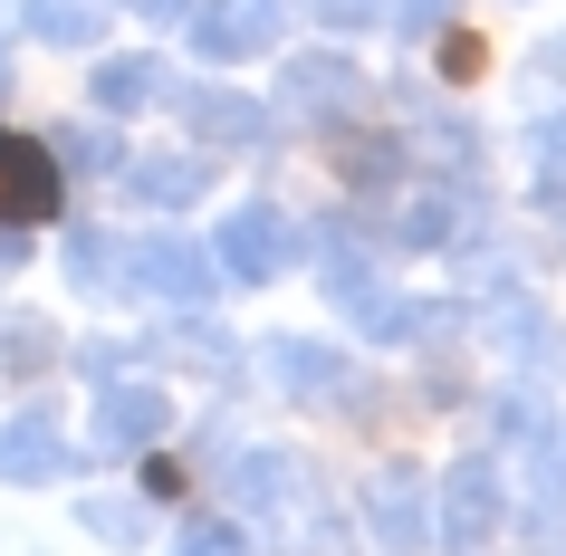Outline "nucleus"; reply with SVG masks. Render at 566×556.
I'll list each match as a JSON object with an SVG mask.
<instances>
[{
  "mask_svg": "<svg viewBox=\"0 0 566 556\" xmlns=\"http://www.w3.org/2000/svg\"><path fill=\"white\" fill-rule=\"evenodd\" d=\"M116 260H125V289H135V297H174V307H202V297L221 289L211 250H202V240H182V231L116 240Z\"/></svg>",
  "mask_w": 566,
  "mask_h": 556,
  "instance_id": "nucleus-1",
  "label": "nucleus"
},
{
  "mask_svg": "<svg viewBox=\"0 0 566 556\" xmlns=\"http://www.w3.org/2000/svg\"><path fill=\"white\" fill-rule=\"evenodd\" d=\"M327 297L365 326V336H375V346H403V336H422V326H432V307H422V297H403L385 269H365V250H336V260H327Z\"/></svg>",
  "mask_w": 566,
  "mask_h": 556,
  "instance_id": "nucleus-2",
  "label": "nucleus"
},
{
  "mask_svg": "<svg viewBox=\"0 0 566 556\" xmlns=\"http://www.w3.org/2000/svg\"><path fill=\"white\" fill-rule=\"evenodd\" d=\"M500 518H509V480H500V461H490V451L451 461V480H442V518H432V537H442L451 556H480L490 537H500Z\"/></svg>",
  "mask_w": 566,
  "mask_h": 556,
  "instance_id": "nucleus-3",
  "label": "nucleus"
},
{
  "mask_svg": "<svg viewBox=\"0 0 566 556\" xmlns=\"http://www.w3.org/2000/svg\"><path fill=\"white\" fill-rule=\"evenodd\" d=\"M289 260H298V231H289V211H279V202L221 211V231H211V269H231L240 289H269Z\"/></svg>",
  "mask_w": 566,
  "mask_h": 556,
  "instance_id": "nucleus-4",
  "label": "nucleus"
},
{
  "mask_svg": "<svg viewBox=\"0 0 566 556\" xmlns=\"http://www.w3.org/2000/svg\"><path fill=\"white\" fill-rule=\"evenodd\" d=\"M182 20H192V49H202L211 67L269 59V49H279V30H289V10H279V0H192Z\"/></svg>",
  "mask_w": 566,
  "mask_h": 556,
  "instance_id": "nucleus-5",
  "label": "nucleus"
},
{
  "mask_svg": "<svg viewBox=\"0 0 566 556\" xmlns=\"http://www.w3.org/2000/svg\"><path fill=\"white\" fill-rule=\"evenodd\" d=\"M174 432V394L135 375H96V451H154Z\"/></svg>",
  "mask_w": 566,
  "mask_h": 556,
  "instance_id": "nucleus-6",
  "label": "nucleus"
},
{
  "mask_svg": "<svg viewBox=\"0 0 566 556\" xmlns=\"http://www.w3.org/2000/svg\"><path fill=\"white\" fill-rule=\"evenodd\" d=\"M67 470H77V451H67V432L49 412H10L0 422V490H39V480H67Z\"/></svg>",
  "mask_w": 566,
  "mask_h": 556,
  "instance_id": "nucleus-7",
  "label": "nucleus"
},
{
  "mask_svg": "<svg viewBox=\"0 0 566 556\" xmlns=\"http://www.w3.org/2000/svg\"><path fill=\"white\" fill-rule=\"evenodd\" d=\"M365 527H375V547L385 556H413L422 537H432V518H422V470H375L365 480Z\"/></svg>",
  "mask_w": 566,
  "mask_h": 556,
  "instance_id": "nucleus-8",
  "label": "nucleus"
},
{
  "mask_svg": "<svg viewBox=\"0 0 566 556\" xmlns=\"http://www.w3.org/2000/svg\"><path fill=\"white\" fill-rule=\"evenodd\" d=\"M221 490H231V508H250V518H279V508H307V461L298 451H240Z\"/></svg>",
  "mask_w": 566,
  "mask_h": 556,
  "instance_id": "nucleus-9",
  "label": "nucleus"
},
{
  "mask_svg": "<svg viewBox=\"0 0 566 556\" xmlns=\"http://www.w3.org/2000/svg\"><path fill=\"white\" fill-rule=\"evenodd\" d=\"M59 211V164H49V145H20V135H0V221H49Z\"/></svg>",
  "mask_w": 566,
  "mask_h": 556,
  "instance_id": "nucleus-10",
  "label": "nucleus"
},
{
  "mask_svg": "<svg viewBox=\"0 0 566 556\" xmlns=\"http://www.w3.org/2000/svg\"><path fill=\"white\" fill-rule=\"evenodd\" d=\"M164 96H174V67L154 59V49H135V59H96V77H87L96 116H145V106H164Z\"/></svg>",
  "mask_w": 566,
  "mask_h": 556,
  "instance_id": "nucleus-11",
  "label": "nucleus"
},
{
  "mask_svg": "<svg viewBox=\"0 0 566 556\" xmlns=\"http://www.w3.org/2000/svg\"><path fill=\"white\" fill-rule=\"evenodd\" d=\"M182 106H192V135H202V145L250 154V145L269 135V106H260V96H240V87H192Z\"/></svg>",
  "mask_w": 566,
  "mask_h": 556,
  "instance_id": "nucleus-12",
  "label": "nucleus"
},
{
  "mask_svg": "<svg viewBox=\"0 0 566 556\" xmlns=\"http://www.w3.org/2000/svg\"><path fill=\"white\" fill-rule=\"evenodd\" d=\"M202 182H211L202 154H135V164H125V192L154 202V211H192V202H202Z\"/></svg>",
  "mask_w": 566,
  "mask_h": 556,
  "instance_id": "nucleus-13",
  "label": "nucleus"
},
{
  "mask_svg": "<svg viewBox=\"0 0 566 556\" xmlns=\"http://www.w3.org/2000/svg\"><path fill=\"white\" fill-rule=\"evenodd\" d=\"M269 375L289 384V394H346L356 365H346L327 336H269Z\"/></svg>",
  "mask_w": 566,
  "mask_h": 556,
  "instance_id": "nucleus-14",
  "label": "nucleus"
},
{
  "mask_svg": "<svg viewBox=\"0 0 566 556\" xmlns=\"http://www.w3.org/2000/svg\"><path fill=\"white\" fill-rule=\"evenodd\" d=\"M289 106H307V116H356L365 77L346 59H289Z\"/></svg>",
  "mask_w": 566,
  "mask_h": 556,
  "instance_id": "nucleus-15",
  "label": "nucleus"
},
{
  "mask_svg": "<svg viewBox=\"0 0 566 556\" xmlns=\"http://www.w3.org/2000/svg\"><path fill=\"white\" fill-rule=\"evenodd\" d=\"M59 269H67V289H77V297H125V260H116V231H96V221H77V231H67Z\"/></svg>",
  "mask_w": 566,
  "mask_h": 556,
  "instance_id": "nucleus-16",
  "label": "nucleus"
},
{
  "mask_svg": "<svg viewBox=\"0 0 566 556\" xmlns=\"http://www.w3.org/2000/svg\"><path fill=\"white\" fill-rule=\"evenodd\" d=\"M39 49H96L106 39V0H30L20 10Z\"/></svg>",
  "mask_w": 566,
  "mask_h": 556,
  "instance_id": "nucleus-17",
  "label": "nucleus"
},
{
  "mask_svg": "<svg viewBox=\"0 0 566 556\" xmlns=\"http://www.w3.org/2000/svg\"><path fill=\"white\" fill-rule=\"evenodd\" d=\"M500 346L518 365H537V375H566V336H557L547 307H500Z\"/></svg>",
  "mask_w": 566,
  "mask_h": 556,
  "instance_id": "nucleus-18",
  "label": "nucleus"
},
{
  "mask_svg": "<svg viewBox=\"0 0 566 556\" xmlns=\"http://www.w3.org/2000/svg\"><path fill=\"white\" fill-rule=\"evenodd\" d=\"M461 221H471V202H461L451 182H422V192H413V211H403V240H413V250H442V240L461 231Z\"/></svg>",
  "mask_w": 566,
  "mask_h": 556,
  "instance_id": "nucleus-19",
  "label": "nucleus"
},
{
  "mask_svg": "<svg viewBox=\"0 0 566 556\" xmlns=\"http://www.w3.org/2000/svg\"><path fill=\"white\" fill-rule=\"evenodd\" d=\"M77 527H87V537H106V547H145L154 518L135 508V499H96V490H87V499H77Z\"/></svg>",
  "mask_w": 566,
  "mask_h": 556,
  "instance_id": "nucleus-20",
  "label": "nucleus"
},
{
  "mask_svg": "<svg viewBox=\"0 0 566 556\" xmlns=\"http://www.w3.org/2000/svg\"><path fill=\"white\" fill-rule=\"evenodd\" d=\"M59 355H67V346H59L39 317H10V326H0V365H10V375H49Z\"/></svg>",
  "mask_w": 566,
  "mask_h": 556,
  "instance_id": "nucleus-21",
  "label": "nucleus"
},
{
  "mask_svg": "<svg viewBox=\"0 0 566 556\" xmlns=\"http://www.w3.org/2000/svg\"><path fill=\"white\" fill-rule=\"evenodd\" d=\"M49 164H59V174H116L125 154H116V135H106V125H67L59 145H49Z\"/></svg>",
  "mask_w": 566,
  "mask_h": 556,
  "instance_id": "nucleus-22",
  "label": "nucleus"
},
{
  "mask_svg": "<svg viewBox=\"0 0 566 556\" xmlns=\"http://www.w3.org/2000/svg\"><path fill=\"white\" fill-rule=\"evenodd\" d=\"M490 422H500L509 441H528V451H547V441H557V412L537 403V394H500V403H490Z\"/></svg>",
  "mask_w": 566,
  "mask_h": 556,
  "instance_id": "nucleus-23",
  "label": "nucleus"
},
{
  "mask_svg": "<svg viewBox=\"0 0 566 556\" xmlns=\"http://www.w3.org/2000/svg\"><path fill=\"white\" fill-rule=\"evenodd\" d=\"M385 20H394V39H442L461 20V0H385Z\"/></svg>",
  "mask_w": 566,
  "mask_h": 556,
  "instance_id": "nucleus-24",
  "label": "nucleus"
},
{
  "mask_svg": "<svg viewBox=\"0 0 566 556\" xmlns=\"http://www.w3.org/2000/svg\"><path fill=\"white\" fill-rule=\"evenodd\" d=\"M154 355H182V365H202V375H231V365H240L231 336H211V326H182V336H164Z\"/></svg>",
  "mask_w": 566,
  "mask_h": 556,
  "instance_id": "nucleus-25",
  "label": "nucleus"
},
{
  "mask_svg": "<svg viewBox=\"0 0 566 556\" xmlns=\"http://www.w3.org/2000/svg\"><path fill=\"white\" fill-rule=\"evenodd\" d=\"M528 518L566 527V461H547V451H537V470H528Z\"/></svg>",
  "mask_w": 566,
  "mask_h": 556,
  "instance_id": "nucleus-26",
  "label": "nucleus"
},
{
  "mask_svg": "<svg viewBox=\"0 0 566 556\" xmlns=\"http://www.w3.org/2000/svg\"><path fill=\"white\" fill-rule=\"evenodd\" d=\"M174 556H250V537H240L231 518H182V547Z\"/></svg>",
  "mask_w": 566,
  "mask_h": 556,
  "instance_id": "nucleus-27",
  "label": "nucleus"
},
{
  "mask_svg": "<svg viewBox=\"0 0 566 556\" xmlns=\"http://www.w3.org/2000/svg\"><path fill=\"white\" fill-rule=\"evenodd\" d=\"M307 10H317V30H336V39H365L385 20V0H307Z\"/></svg>",
  "mask_w": 566,
  "mask_h": 556,
  "instance_id": "nucleus-28",
  "label": "nucleus"
},
{
  "mask_svg": "<svg viewBox=\"0 0 566 556\" xmlns=\"http://www.w3.org/2000/svg\"><path fill=\"white\" fill-rule=\"evenodd\" d=\"M528 145H537V164H547V174H566V106L528 125Z\"/></svg>",
  "mask_w": 566,
  "mask_h": 556,
  "instance_id": "nucleus-29",
  "label": "nucleus"
},
{
  "mask_svg": "<svg viewBox=\"0 0 566 556\" xmlns=\"http://www.w3.org/2000/svg\"><path fill=\"white\" fill-rule=\"evenodd\" d=\"M125 10H135L145 30H174V20H182V10H192V0H125Z\"/></svg>",
  "mask_w": 566,
  "mask_h": 556,
  "instance_id": "nucleus-30",
  "label": "nucleus"
},
{
  "mask_svg": "<svg viewBox=\"0 0 566 556\" xmlns=\"http://www.w3.org/2000/svg\"><path fill=\"white\" fill-rule=\"evenodd\" d=\"M30 260V240H20V221H0V269H20Z\"/></svg>",
  "mask_w": 566,
  "mask_h": 556,
  "instance_id": "nucleus-31",
  "label": "nucleus"
}]
</instances>
